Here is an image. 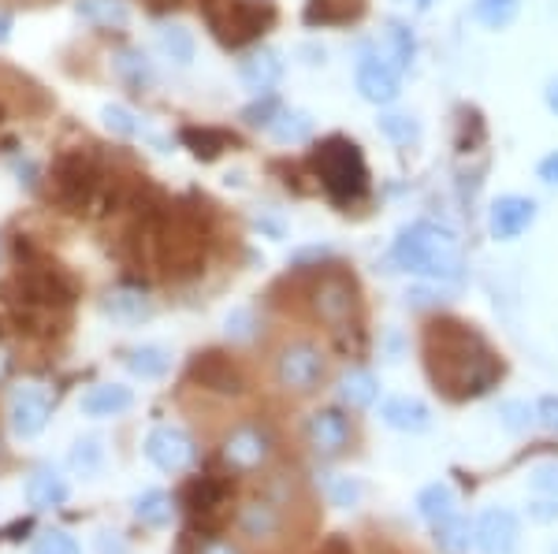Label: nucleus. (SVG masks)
<instances>
[{
  "label": "nucleus",
  "mask_w": 558,
  "mask_h": 554,
  "mask_svg": "<svg viewBox=\"0 0 558 554\" xmlns=\"http://www.w3.org/2000/svg\"><path fill=\"white\" fill-rule=\"evenodd\" d=\"M425 372L432 387L451 402L481 398L499 383L502 361L473 324L439 317L425 328Z\"/></svg>",
  "instance_id": "1"
},
{
  "label": "nucleus",
  "mask_w": 558,
  "mask_h": 554,
  "mask_svg": "<svg viewBox=\"0 0 558 554\" xmlns=\"http://www.w3.org/2000/svg\"><path fill=\"white\" fill-rule=\"evenodd\" d=\"M202 554H242V551H239L231 540H209V543L202 547Z\"/></svg>",
  "instance_id": "45"
},
{
  "label": "nucleus",
  "mask_w": 558,
  "mask_h": 554,
  "mask_svg": "<svg viewBox=\"0 0 558 554\" xmlns=\"http://www.w3.org/2000/svg\"><path fill=\"white\" fill-rule=\"evenodd\" d=\"M536 223V201L525 194H502L488 209V235L495 243H514Z\"/></svg>",
  "instance_id": "10"
},
{
  "label": "nucleus",
  "mask_w": 558,
  "mask_h": 554,
  "mask_svg": "<svg viewBox=\"0 0 558 554\" xmlns=\"http://www.w3.org/2000/svg\"><path fill=\"white\" fill-rule=\"evenodd\" d=\"M101 120H105V127L116 134V138H138V134H142L138 115H134L131 109H123V104H105Z\"/></svg>",
  "instance_id": "35"
},
{
  "label": "nucleus",
  "mask_w": 558,
  "mask_h": 554,
  "mask_svg": "<svg viewBox=\"0 0 558 554\" xmlns=\"http://www.w3.org/2000/svg\"><path fill=\"white\" fill-rule=\"evenodd\" d=\"M26 4H38V0H26Z\"/></svg>",
  "instance_id": "50"
},
{
  "label": "nucleus",
  "mask_w": 558,
  "mask_h": 554,
  "mask_svg": "<svg viewBox=\"0 0 558 554\" xmlns=\"http://www.w3.org/2000/svg\"><path fill=\"white\" fill-rule=\"evenodd\" d=\"M536 417H539V424L547 428V432H555L558 435V395H544L536 402Z\"/></svg>",
  "instance_id": "40"
},
{
  "label": "nucleus",
  "mask_w": 558,
  "mask_h": 554,
  "mask_svg": "<svg viewBox=\"0 0 558 554\" xmlns=\"http://www.w3.org/2000/svg\"><path fill=\"white\" fill-rule=\"evenodd\" d=\"M8 38H12V15L0 12V45H4Z\"/></svg>",
  "instance_id": "48"
},
{
  "label": "nucleus",
  "mask_w": 558,
  "mask_h": 554,
  "mask_svg": "<svg viewBox=\"0 0 558 554\" xmlns=\"http://www.w3.org/2000/svg\"><path fill=\"white\" fill-rule=\"evenodd\" d=\"M112 71H116V78H120L123 86L138 89V94L153 86V64H149V57L142 49H120L112 57Z\"/></svg>",
  "instance_id": "23"
},
{
  "label": "nucleus",
  "mask_w": 558,
  "mask_h": 554,
  "mask_svg": "<svg viewBox=\"0 0 558 554\" xmlns=\"http://www.w3.org/2000/svg\"><path fill=\"white\" fill-rule=\"evenodd\" d=\"M279 78H283V57H279L276 49H268V45H257V49H250L246 57L239 60V83L246 89H254V94H272L279 86Z\"/></svg>",
  "instance_id": "14"
},
{
  "label": "nucleus",
  "mask_w": 558,
  "mask_h": 554,
  "mask_svg": "<svg viewBox=\"0 0 558 554\" xmlns=\"http://www.w3.org/2000/svg\"><path fill=\"white\" fill-rule=\"evenodd\" d=\"M146 458L157 466L160 472H183L194 466L197 446L191 440V432L179 424H157L146 435Z\"/></svg>",
  "instance_id": "9"
},
{
  "label": "nucleus",
  "mask_w": 558,
  "mask_h": 554,
  "mask_svg": "<svg viewBox=\"0 0 558 554\" xmlns=\"http://www.w3.org/2000/svg\"><path fill=\"white\" fill-rule=\"evenodd\" d=\"M186 141H194V153L197 157H205V160H213L216 153H220V134H213V131H202V134H197V131H186Z\"/></svg>",
  "instance_id": "38"
},
{
  "label": "nucleus",
  "mask_w": 558,
  "mask_h": 554,
  "mask_svg": "<svg viewBox=\"0 0 558 554\" xmlns=\"http://www.w3.org/2000/svg\"><path fill=\"white\" fill-rule=\"evenodd\" d=\"M123 365H128V372L138 380H165L168 372H172V350H165V346H157V343L134 346V350H128V357H123Z\"/></svg>",
  "instance_id": "19"
},
{
  "label": "nucleus",
  "mask_w": 558,
  "mask_h": 554,
  "mask_svg": "<svg viewBox=\"0 0 558 554\" xmlns=\"http://www.w3.org/2000/svg\"><path fill=\"white\" fill-rule=\"evenodd\" d=\"M279 109H283V104H279L276 94H260L250 109H242V123H246V127H254V131H268V127H272V120L279 115Z\"/></svg>",
  "instance_id": "34"
},
{
  "label": "nucleus",
  "mask_w": 558,
  "mask_h": 554,
  "mask_svg": "<svg viewBox=\"0 0 558 554\" xmlns=\"http://www.w3.org/2000/svg\"><path fill=\"white\" fill-rule=\"evenodd\" d=\"M428 4H432V0H417V8H421V12H425Z\"/></svg>",
  "instance_id": "49"
},
{
  "label": "nucleus",
  "mask_w": 558,
  "mask_h": 554,
  "mask_svg": "<svg viewBox=\"0 0 558 554\" xmlns=\"http://www.w3.org/2000/svg\"><path fill=\"white\" fill-rule=\"evenodd\" d=\"M134 406V391L123 387V383H97L89 387L83 398H78V409L94 421H105V417H120Z\"/></svg>",
  "instance_id": "16"
},
{
  "label": "nucleus",
  "mask_w": 558,
  "mask_h": 554,
  "mask_svg": "<svg viewBox=\"0 0 558 554\" xmlns=\"http://www.w3.org/2000/svg\"><path fill=\"white\" fill-rule=\"evenodd\" d=\"M533 521H558V498H547V503H533L529 506Z\"/></svg>",
  "instance_id": "44"
},
{
  "label": "nucleus",
  "mask_w": 558,
  "mask_h": 554,
  "mask_svg": "<svg viewBox=\"0 0 558 554\" xmlns=\"http://www.w3.org/2000/svg\"><path fill=\"white\" fill-rule=\"evenodd\" d=\"M228 335L231 338H250V309H235L228 317Z\"/></svg>",
  "instance_id": "42"
},
{
  "label": "nucleus",
  "mask_w": 558,
  "mask_h": 554,
  "mask_svg": "<svg viewBox=\"0 0 558 554\" xmlns=\"http://www.w3.org/2000/svg\"><path fill=\"white\" fill-rule=\"evenodd\" d=\"M357 498H362V488H357L350 477H339L336 484H331V503L336 506H354Z\"/></svg>",
  "instance_id": "39"
},
{
  "label": "nucleus",
  "mask_w": 558,
  "mask_h": 554,
  "mask_svg": "<svg viewBox=\"0 0 558 554\" xmlns=\"http://www.w3.org/2000/svg\"><path fill=\"white\" fill-rule=\"evenodd\" d=\"M544 101H547V109H551L555 115H558V75L547 83V89H544Z\"/></svg>",
  "instance_id": "47"
},
{
  "label": "nucleus",
  "mask_w": 558,
  "mask_h": 554,
  "mask_svg": "<svg viewBox=\"0 0 558 554\" xmlns=\"http://www.w3.org/2000/svg\"><path fill=\"white\" fill-rule=\"evenodd\" d=\"M365 12V0H313L305 8V20L310 23H350Z\"/></svg>",
  "instance_id": "28"
},
{
  "label": "nucleus",
  "mask_w": 558,
  "mask_h": 554,
  "mask_svg": "<svg viewBox=\"0 0 558 554\" xmlns=\"http://www.w3.org/2000/svg\"><path fill=\"white\" fill-rule=\"evenodd\" d=\"M26 503L34 506V510H57V506H64L71 498V484L60 472L52 469H38L26 477Z\"/></svg>",
  "instance_id": "18"
},
{
  "label": "nucleus",
  "mask_w": 558,
  "mask_h": 554,
  "mask_svg": "<svg viewBox=\"0 0 558 554\" xmlns=\"http://www.w3.org/2000/svg\"><path fill=\"white\" fill-rule=\"evenodd\" d=\"M417 510H421V517H425L428 525L447 521V517H454V514H458L454 491L447 488V484H428V488L417 495Z\"/></svg>",
  "instance_id": "27"
},
{
  "label": "nucleus",
  "mask_w": 558,
  "mask_h": 554,
  "mask_svg": "<svg viewBox=\"0 0 558 554\" xmlns=\"http://www.w3.org/2000/svg\"><path fill=\"white\" fill-rule=\"evenodd\" d=\"M354 83H357V94H362L368 104H391V101H399V94H402L399 71L373 49H365L362 60H357Z\"/></svg>",
  "instance_id": "11"
},
{
  "label": "nucleus",
  "mask_w": 558,
  "mask_h": 554,
  "mask_svg": "<svg viewBox=\"0 0 558 554\" xmlns=\"http://www.w3.org/2000/svg\"><path fill=\"white\" fill-rule=\"evenodd\" d=\"M49 395H45L41 387H23L15 391L12 406H8V424H12V432L20 435V440H34V435L45 432V424H49Z\"/></svg>",
  "instance_id": "13"
},
{
  "label": "nucleus",
  "mask_w": 558,
  "mask_h": 554,
  "mask_svg": "<svg viewBox=\"0 0 558 554\" xmlns=\"http://www.w3.org/2000/svg\"><path fill=\"white\" fill-rule=\"evenodd\" d=\"M536 175L544 178L547 186H558V149H555V153H547L544 160H539Z\"/></svg>",
  "instance_id": "43"
},
{
  "label": "nucleus",
  "mask_w": 558,
  "mask_h": 554,
  "mask_svg": "<svg viewBox=\"0 0 558 554\" xmlns=\"http://www.w3.org/2000/svg\"><path fill=\"white\" fill-rule=\"evenodd\" d=\"M310 309L328 332H347L357 320V309H362V291H357L354 275L324 272L310 287Z\"/></svg>",
  "instance_id": "7"
},
{
  "label": "nucleus",
  "mask_w": 558,
  "mask_h": 554,
  "mask_svg": "<svg viewBox=\"0 0 558 554\" xmlns=\"http://www.w3.org/2000/svg\"><path fill=\"white\" fill-rule=\"evenodd\" d=\"M391 264L399 272L425 275V280H447L454 283L462 275V254L451 227H439L432 220H417L399 231L391 243Z\"/></svg>",
  "instance_id": "3"
},
{
  "label": "nucleus",
  "mask_w": 558,
  "mask_h": 554,
  "mask_svg": "<svg viewBox=\"0 0 558 554\" xmlns=\"http://www.w3.org/2000/svg\"><path fill=\"white\" fill-rule=\"evenodd\" d=\"M380 398V383L368 369H347L339 377V402L350 409H368L373 402Z\"/></svg>",
  "instance_id": "22"
},
{
  "label": "nucleus",
  "mask_w": 558,
  "mask_h": 554,
  "mask_svg": "<svg viewBox=\"0 0 558 554\" xmlns=\"http://www.w3.org/2000/svg\"><path fill=\"white\" fill-rule=\"evenodd\" d=\"M97 554H128V543L120 532H97Z\"/></svg>",
  "instance_id": "41"
},
{
  "label": "nucleus",
  "mask_w": 558,
  "mask_h": 554,
  "mask_svg": "<svg viewBox=\"0 0 558 554\" xmlns=\"http://www.w3.org/2000/svg\"><path fill=\"white\" fill-rule=\"evenodd\" d=\"M157 45L175 67H191L197 57V41L183 23H160L157 26Z\"/></svg>",
  "instance_id": "21"
},
{
  "label": "nucleus",
  "mask_w": 558,
  "mask_h": 554,
  "mask_svg": "<svg viewBox=\"0 0 558 554\" xmlns=\"http://www.w3.org/2000/svg\"><path fill=\"white\" fill-rule=\"evenodd\" d=\"M518 8L521 0H476L473 4V20L484 23L488 30H502L518 20Z\"/></svg>",
  "instance_id": "30"
},
{
  "label": "nucleus",
  "mask_w": 558,
  "mask_h": 554,
  "mask_svg": "<svg viewBox=\"0 0 558 554\" xmlns=\"http://www.w3.org/2000/svg\"><path fill=\"white\" fill-rule=\"evenodd\" d=\"M529 484L536 491H544V495L558 498V461H544V466H536L529 472Z\"/></svg>",
  "instance_id": "37"
},
{
  "label": "nucleus",
  "mask_w": 558,
  "mask_h": 554,
  "mask_svg": "<svg viewBox=\"0 0 558 554\" xmlns=\"http://www.w3.org/2000/svg\"><path fill=\"white\" fill-rule=\"evenodd\" d=\"M101 312L120 324H142L153 317V298L138 287H116L101 298Z\"/></svg>",
  "instance_id": "17"
},
{
  "label": "nucleus",
  "mask_w": 558,
  "mask_h": 554,
  "mask_svg": "<svg viewBox=\"0 0 558 554\" xmlns=\"http://www.w3.org/2000/svg\"><path fill=\"white\" fill-rule=\"evenodd\" d=\"M380 57H384L395 71H410V67H413V57H417V38H413V30H410L407 23H399V20L387 23Z\"/></svg>",
  "instance_id": "20"
},
{
  "label": "nucleus",
  "mask_w": 558,
  "mask_h": 554,
  "mask_svg": "<svg viewBox=\"0 0 558 554\" xmlns=\"http://www.w3.org/2000/svg\"><path fill=\"white\" fill-rule=\"evenodd\" d=\"M75 12L83 15L86 23L101 26V30H123L131 23V12L123 0H78Z\"/></svg>",
  "instance_id": "25"
},
{
  "label": "nucleus",
  "mask_w": 558,
  "mask_h": 554,
  "mask_svg": "<svg viewBox=\"0 0 558 554\" xmlns=\"http://www.w3.org/2000/svg\"><path fill=\"white\" fill-rule=\"evenodd\" d=\"M68 466L75 472H83V477H94L97 469L105 466V446L97 435H86V440H78L75 446H71L68 454Z\"/></svg>",
  "instance_id": "31"
},
{
  "label": "nucleus",
  "mask_w": 558,
  "mask_h": 554,
  "mask_svg": "<svg viewBox=\"0 0 558 554\" xmlns=\"http://www.w3.org/2000/svg\"><path fill=\"white\" fill-rule=\"evenodd\" d=\"M172 514H175L172 495L160 488H149L134 498V517H138L146 529H165V525H172Z\"/></svg>",
  "instance_id": "24"
},
{
  "label": "nucleus",
  "mask_w": 558,
  "mask_h": 554,
  "mask_svg": "<svg viewBox=\"0 0 558 554\" xmlns=\"http://www.w3.org/2000/svg\"><path fill=\"white\" fill-rule=\"evenodd\" d=\"M317 175L328 190V198L336 205H354L365 198L368 190V168L362 149L350 138H328L324 146H317Z\"/></svg>",
  "instance_id": "5"
},
{
  "label": "nucleus",
  "mask_w": 558,
  "mask_h": 554,
  "mask_svg": "<svg viewBox=\"0 0 558 554\" xmlns=\"http://www.w3.org/2000/svg\"><path fill=\"white\" fill-rule=\"evenodd\" d=\"M432 529H436V543H439V551H447V554H465V551H470L473 535H470V521H465L462 514L447 517V521L432 525Z\"/></svg>",
  "instance_id": "29"
},
{
  "label": "nucleus",
  "mask_w": 558,
  "mask_h": 554,
  "mask_svg": "<svg viewBox=\"0 0 558 554\" xmlns=\"http://www.w3.org/2000/svg\"><path fill=\"white\" fill-rule=\"evenodd\" d=\"M518 535H521L518 517L495 506V510L481 514V521H476V529H473V543L481 554H514Z\"/></svg>",
  "instance_id": "12"
},
{
  "label": "nucleus",
  "mask_w": 558,
  "mask_h": 554,
  "mask_svg": "<svg viewBox=\"0 0 558 554\" xmlns=\"http://www.w3.org/2000/svg\"><path fill=\"white\" fill-rule=\"evenodd\" d=\"M331 357L328 350L310 335H291L272 350V365H268V377L272 387L287 398H310L328 383Z\"/></svg>",
  "instance_id": "4"
},
{
  "label": "nucleus",
  "mask_w": 558,
  "mask_h": 554,
  "mask_svg": "<svg viewBox=\"0 0 558 554\" xmlns=\"http://www.w3.org/2000/svg\"><path fill=\"white\" fill-rule=\"evenodd\" d=\"M12 369H15V357L8 346H0V383H8V377H12Z\"/></svg>",
  "instance_id": "46"
},
{
  "label": "nucleus",
  "mask_w": 558,
  "mask_h": 554,
  "mask_svg": "<svg viewBox=\"0 0 558 554\" xmlns=\"http://www.w3.org/2000/svg\"><path fill=\"white\" fill-rule=\"evenodd\" d=\"M279 454V435L276 428L260 417H242L223 432L220 440V458L223 466L239 477H254V472H265L276 461Z\"/></svg>",
  "instance_id": "6"
},
{
  "label": "nucleus",
  "mask_w": 558,
  "mask_h": 554,
  "mask_svg": "<svg viewBox=\"0 0 558 554\" xmlns=\"http://www.w3.org/2000/svg\"><path fill=\"white\" fill-rule=\"evenodd\" d=\"M380 134L395 146H413L421 138V123L407 112H387L380 115Z\"/></svg>",
  "instance_id": "32"
},
{
  "label": "nucleus",
  "mask_w": 558,
  "mask_h": 554,
  "mask_svg": "<svg viewBox=\"0 0 558 554\" xmlns=\"http://www.w3.org/2000/svg\"><path fill=\"white\" fill-rule=\"evenodd\" d=\"M299 503L302 498L291 477H283V472L268 477V484L239 506L235 514L239 543L260 554L287 551L294 540V510H299Z\"/></svg>",
  "instance_id": "2"
},
{
  "label": "nucleus",
  "mask_w": 558,
  "mask_h": 554,
  "mask_svg": "<svg viewBox=\"0 0 558 554\" xmlns=\"http://www.w3.org/2000/svg\"><path fill=\"white\" fill-rule=\"evenodd\" d=\"M380 417L387 428L395 432H407V435H421L432 428V409L425 406L421 398H410V395H391L380 402Z\"/></svg>",
  "instance_id": "15"
},
{
  "label": "nucleus",
  "mask_w": 558,
  "mask_h": 554,
  "mask_svg": "<svg viewBox=\"0 0 558 554\" xmlns=\"http://www.w3.org/2000/svg\"><path fill=\"white\" fill-rule=\"evenodd\" d=\"M268 134H272L279 146H302V141L313 138V115L302 109H279Z\"/></svg>",
  "instance_id": "26"
},
{
  "label": "nucleus",
  "mask_w": 558,
  "mask_h": 554,
  "mask_svg": "<svg viewBox=\"0 0 558 554\" xmlns=\"http://www.w3.org/2000/svg\"><path fill=\"white\" fill-rule=\"evenodd\" d=\"M31 554H83V547H78V540L64 529H49L41 532L38 540H34V551Z\"/></svg>",
  "instance_id": "36"
},
{
  "label": "nucleus",
  "mask_w": 558,
  "mask_h": 554,
  "mask_svg": "<svg viewBox=\"0 0 558 554\" xmlns=\"http://www.w3.org/2000/svg\"><path fill=\"white\" fill-rule=\"evenodd\" d=\"M499 417H502V428H507V432H514V435L533 432V428L539 424L536 406H529V402H502Z\"/></svg>",
  "instance_id": "33"
},
{
  "label": "nucleus",
  "mask_w": 558,
  "mask_h": 554,
  "mask_svg": "<svg viewBox=\"0 0 558 554\" xmlns=\"http://www.w3.org/2000/svg\"><path fill=\"white\" fill-rule=\"evenodd\" d=\"M302 440L317 458H343L354 446V421L339 406H320L302 421Z\"/></svg>",
  "instance_id": "8"
}]
</instances>
